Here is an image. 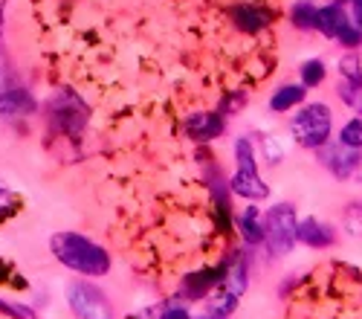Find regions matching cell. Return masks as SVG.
<instances>
[{"mask_svg": "<svg viewBox=\"0 0 362 319\" xmlns=\"http://www.w3.org/2000/svg\"><path fill=\"white\" fill-rule=\"evenodd\" d=\"M238 226H240V236H244V241H250V244L264 241V221H261L255 207H250L244 215L238 218Z\"/></svg>", "mask_w": 362, "mask_h": 319, "instance_id": "obj_13", "label": "cell"}, {"mask_svg": "<svg viewBox=\"0 0 362 319\" xmlns=\"http://www.w3.org/2000/svg\"><path fill=\"white\" fill-rule=\"evenodd\" d=\"M192 139H200V142H209V139H215L221 137L223 131V120L218 113H192L189 116V122H186Z\"/></svg>", "mask_w": 362, "mask_h": 319, "instance_id": "obj_10", "label": "cell"}, {"mask_svg": "<svg viewBox=\"0 0 362 319\" xmlns=\"http://www.w3.org/2000/svg\"><path fill=\"white\" fill-rule=\"evenodd\" d=\"M9 197H12V195H9V189H6L4 183H0V209H6V203H9Z\"/></svg>", "mask_w": 362, "mask_h": 319, "instance_id": "obj_24", "label": "cell"}, {"mask_svg": "<svg viewBox=\"0 0 362 319\" xmlns=\"http://www.w3.org/2000/svg\"><path fill=\"white\" fill-rule=\"evenodd\" d=\"M330 128H334V116H330V110L319 102L308 105L290 125L296 142L305 145V149H322V145L330 139Z\"/></svg>", "mask_w": 362, "mask_h": 319, "instance_id": "obj_3", "label": "cell"}, {"mask_svg": "<svg viewBox=\"0 0 362 319\" xmlns=\"http://www.w3.org/2000/svg\"><path fill=\"white\" fill-rule=\"evenodd\" d=\"M49 110L55 113V122H62V125L70 128V131L81 128V122H84V108H81L78 99L70 96V93H62L55 102H49Z\"/></svg>", "mask_w": 362, "mask_h": 319, "instance_id": "obj_8", "label": "cell"}, {"mask_svg": "<svg viewBox=\"0 0 362 319\" xmlns=\"http://www.w3.org/2000/svg\"><path fill=\"white\" fill-rule=\"evenodd\" d=\"M359 149H348V145H330L327 151H322V163L337 174L339 180H345V178H351V174L359 168V154H356Z\"/></svg>", "mask_w": 362, "mask_h": 319, "instance_id": "obj_7", "label": "cell"}, {"mask_svg": "<svg viewBox=\"0 0 362 319\" xmlns=\"http://www.w3.org/2000/svg\"><path fill=\"white\" fill-rule=\"evenodd\" d=\"M342 76H345V79H356V76H362L354 55H345V58H342Z\"/></svg>", "mask_w": 362, "mask_h": 319, "instance_id": "obj_22", "label": "cell"}, {"mask_svg": "<svg viewBox=\"0 0 362 319\" xmlns=\"http://www.w3.org/2000/svg\"><path fill=\"white\" fill-rule=\"evenodd\" d=\"M342 145H348V149H362V116L359 120H351L345 128H342Z\"/></svg>", "mask_w": 362, "mask_h": 319, "instance_id": "obj_19", "label": "cell"}, {"mask_svg": "<svg viewBox=\"0 0 362 319\" xmlns=\"http://www.w3.org/2000/svg\"><path fill=\"white\" fill-rule=\"evenodd\" d=\"M0 311H4V313H9V316H15V319H35V313L29 311V308H21V305L4 302V299H0Z\"/></svg>", "mask_w": 362, "mask_h": 319, "instance_id": "obj_21", "label": "cell"}, {"mask_svg": "<svg viewBox=\"0 0 362 319\" xmlns=\"http://www.w3.org/2000/svg\"><path fill=\"white\" fill-rule=\"evenodd\" d=\"M322 79H325V64L322 62H308V64H301V84L305 87H316V84H322Z\"/></svg>", "mask_w": 362, "mask_h": 319, "instance_id": "obj_18", "label": "cell"}, {"mask_svg": "<svg viewBox=\"0 0 362 319\" xmlns=\"http://www.w3.org/2000/svg\"><path fill=\"white\" fill-rule=\"evenodd\" d=\"M319 33L327 38H337L342 47H359L362 44V29L354 26V21L339 6H325L319 9Z\"/></svg>", "mask_w": 362, "mask_h": 319, "instance_id": "obj_6", "label": "cell"}, {"mask_svg": "<svg viewBox=\"0 0 362 319\" xmlns=\"http://www.w3.org/2000/svg\"><path fill=\"white\" fill-rule=\"evenodd\" d=\"M296 212L293 207H287V203H279V207H273L267 212L264 218V241L269 247V253L273 255H284L293 250V244L298 241L296 238Z\"/></svg>", "mask_w": 362, "mask_h": 319, "instance_id": "obj_4", "label": "cell"}, {"mask_svg": "<svg viewBox=\"0 0 362 319\" xmlns=\"http://www.w3.org/2000/svg\"><path fill=\"white\" fill-rule=\"evenodd\" d=\"M49 250L64 267L81 276H105L110 270V255L105 253V247L93 244L78 232H55L49 238Z\"/></svg>", "mask_w": 362, "mask_h": 319, "instance_id": "obj_1", "label": "cell"}, {"mask_svg": "<svg viewBox=\"0 0 362 319\" xmlns=\"http://www.w3.org/2000/svg\"><path fill=\"white\" fill-rule=\"evenodd\" d=\"M67 296H70V308L78 319H113V308L96 284L76 282V284H70Z\"/></svg>", "mask_w": 362, "mask_h": 319, "instance_id": "obj_5", "label": "cell"}, {"mask_svg": "<svg viewBox=\"0 0 362 319\" xmlns=\"http://www.w3.org/2000/svg\"><path fill=\"white\" fill-rule=\"evenodd\" d=\"M290 21L298 26V29H316L319 26V9L308 0H298V4L290 9Z\"/></svg>", "mask_w": 362, "mask_h": 319, "instance_id": "obj_15", "label": "cell"}, {"mask_svg": "<svg viewBox=\"0 0 362 319\" xmlns=\"http://www.w3.org/2000/svg\"><path fill=\"white\" fill-rule=\"evenodd\" d=\"M339 96H342V102H345L348 108H354L356 113H362V76L345 79V81L339 84Z\"/></svg>", "mask_w": 362, "mask_h": 319, "instance_id": "obj_16", "label": "cell"}, {"mask_svg": "<svg viewBox=\"0 0 362 319\" xmlns=\"http://www.w3.org/2000/svg\"><path fill=\"white\" fill-rule=\"evenodd\" d=\"M354 6H362V0H354Z\"/></svg>", "mask_w": 362, "mask_h": 319, "instance_id": "obj_27", "label": "cell"}, {"mask_svg": "<svg viewBox=\"0 0 362 319\" xmlns=\"http://www.w3.org/2000/svg\"><path fill=\"white\" fill-rule=\"evenodd\" d=\"M354 21H356V26L362 29V6H354Z\"/></svg>", "mask_w": 362, "mask_h": 319, "instance_id": "obj_25", "label": "cell"}, {"mask_svg": "<svg viewBox=\"0 0 362 319\" xmlns=\"http://www.w3.org/2000/svg\"><path fill=\"white\" fill-rule=\"evenodd\" d=\"M244 287H247V267H244V261H238V265L229 267V273L223 276V290L232 296H240Z\"/></svg>", "mask_w": 362, "mask_h": 319, "instance_id": "obj_17", "label": "cell"}, {"mask_svg": "<svg viewBox=\"0 0 362 319\" xmlns=\"http://www.w3.org/2000/svg\"><path fill=\"white\" fill-rule=\"evenodd\" d=\"M4 12H6V4H0V29H4Z\"/></svg>", "mask_w": 362, "mask_h": 319, "instance_id": "obj_26", "label": "cell"}, {"mask_svg": "<svg viewBox=\"0 0 362 319\" xmlns=\"http://www.w3.org/2000/svg\"><path fill=\"white\" fill-rule=\"evenodd\" d=\"M345 226L354 236H362V203H351L345 209Z\"/></svg>", "mask_w": 362, "mask_h": 319, "instance_id": "obj_20", "label": "cell"}, {"mask_svg": "<svg viewBox=\"0 0 362 319\" xmlns=\"http://www.w3.org/2000/svg\"><path fill=\"white\" fill-rule=\"evenodd\" d=\"M35 110V102L26 91H6L0 93V120L6 116H26Z\"/></svg>", "mask_w": 362, "mask_h": 319, "instance_id": "obj_11", "label": "cell"}, {"mask_svg": "<svg viewBox=\"0 0 362 319\" xmlns=\"http://www.w3.org/2000/svg\"><path fill=\"white\" fill-rule=\"evenodd\" d=\"M0 91H4V81H0Z\"/></svg>", "mask_w": 362, "mask_h": 319, "instance_id": "obj_28", "label": "cell"}, {"mask_svg": "<svg viewBox=\"0 0 362 319\" xmlns=\"http://www.w3.org/2000/svg\"><path fill=\"white\" fill-rule=\"evenodd\" d=\"M301 99H305V87L301 84H287V87H281V91H276V96L269 99V108L273 110H290L293 105H298Z\"/></svg>", "mask_w": 362, "mask_h": 319, "instance_id": "obj_14", "label": "cell"}, {"mask_svg": "<svg viewBox=\"0 0 362 319\" xmlns=\"http://www.w3.org/2000/svg\"><path fill=\"white\" fill-rule=\"evenodd\" d=\"M232 18L240 29H247V33H258V29H264L269 21V15L258 6H238V9H232Z\"/></svg>", "mask_w": 362, "mask_h": 319, "instance_id": "obj_12", "label": "cell"}, {"mask_svg": "<svg viewBox=\"0 0 362 319\" xmlns=\"http://www.w3.org/2000/svg\"><path fill=\"white\" fill-rule=\"evenodd\" d=\"M296 238H298L301 244H308V247L325 250V247L334 244V229L325 226V224L316 221V218H305V221L298 224V229H296Z\"/></svg>", "mask_w": 362, "mask_h": 319, "instance_id": "obj_9", "label": "cell"}, {"mask_svg": "<svg viewBox=\"0 0 362 319\" xmlns=\"http://www.w3.org/2000/svg\"><path fill=\"white\" fill-rule=\"evenodd\" d=\"M160 319H192V316H189L183 308H168V311H165Z\"/></svg>", "mask_w": 362, "mask_h": 319, "instance_id": "obj_23", "label": "cell"}, {"mask_svg": "<svg viewBox=\"0 0 362 319\" xmlns=\"http://www.w3.org/2000/svg\"><path fill=\"white\" fill-rule=\"evenodd\" d=\"M197 319H209V316H197Z\"/></svg>", "mask_w": 362, "mask_h": 319, "instance_id": "obj_29", "label": "cell"}, {"mask_svg": "<svg viewBox=\"0 0 362 319\" xmlns=\"http://www.w3.org/2000/svg\"><path fill=\"white\" fill-rule=\"evenodd\" d=\"M235 160H238V168H235V178H232V192L247 197V200H264L269 195V189L258 174L255 149H252V142L247 137H240L235 142Z\"/></svg>", "mask_w": 362, "mask_h": 319, "instance_id": "obj_2", "label": "cell"}]
</instances>
